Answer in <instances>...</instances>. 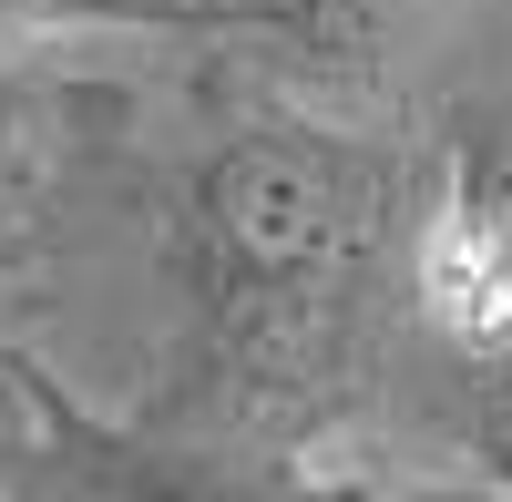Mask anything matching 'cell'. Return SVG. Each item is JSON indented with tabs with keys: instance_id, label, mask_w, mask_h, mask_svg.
Here are the masks:
<instances>
[{
	"instance_id": "obj_1",
	"label": "cell",
	"mask_w": 512,
	"mask_h": 502,
	"mask_svg": "<svg viewBox=\"0 0 512 502\" xmlns=\"http://www.w3.org/2000/svg\"><path fill=\"white\" fill-rule=\"evenodd\" d=\"M390 185L328 123H236L185 175L175 257L236 349H297L359 287Z\"/></svg>"
},
{
	"instance_id": "obj_2",
	"label": "cell",
	"mask_w": 512,
	"mask_h": 502,
	"mask_svg": "<svg viewBox=\"0 0 512 502\" xmlns=\"http://www.w3.org/2000/svg\"><path fill=\"white\" fill-rule=\"evenodd\" d=\"M410 298L461 359H512V154H461L410 236Z\"/></svg>"
},
{
	"instance_id": "obj_3",
	"label": "cell",
	"mask_w": 512,
	"mask_h": 502,
	"mask_svg": "<svg viewBox=\"0 0 512 502\" xmlns=\"http://www.w3.org/2000/svg\"><path fill=\"white\" fill-rule=\"evenodd\" d=\"M441 0H195V21H226L256 41H287L297 62H328V72H379L400 62L420 31H431Z\"/></svg>"
},
{
	"instance_id": "obj_4",
	"label": "cell",
	"mask_w": 512,
	"mask_h": 502,
	"mask_svg": "<svg viewBox=\"0 0 512 502\" xmlns=\"http://www.w3.org/2000/svg\"><path fill=\"white\" fill-rule=\"evenodd\" d=\"M72 21H185V0H0V41L72 31Z\"/></svg>"
},
{
	"instance_id": "obj_5",
	"label": "cell",
	"mask_w": 512,
	"mask_h": 502,
	"mask_svg": "<svg viewBox=\"0 0 512 502\" xmlns=\"http://www.w3.org/2000/svg\"><path fill=\"white\" fill-rule=\"evenodd\" d=\"M185 21H195V0H185Z\"/></svg>"
}]
</instances>
